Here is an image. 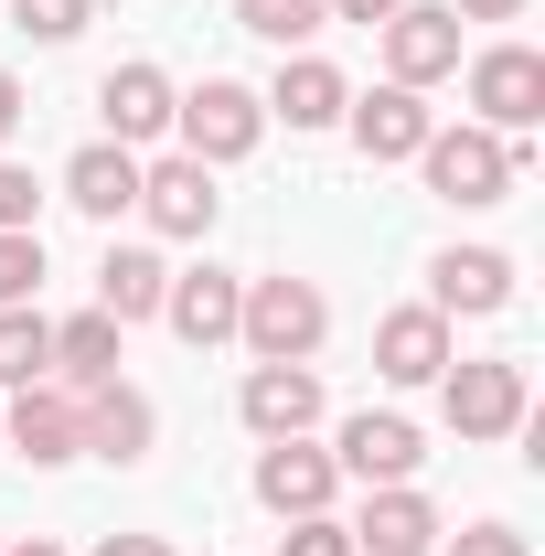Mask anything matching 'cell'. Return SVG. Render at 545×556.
<instances>
[{
	"mask_svg": "<svg viewBox=\"0 0 545 556\" xmlns=\"http://www.w3.org/2000/svg\"><path fill=\"white\" fill-rule=\"evenodd\" d=\"M22 129V75H0V139Z\"/></svg>",
	"mask_w": 545,
	"mask_h": 556,
	"instance_id": "cell-33",
	"label": "cell"
},
{
	"mask_svg": "<svg viewBox=\"0 0 545 556\" xmlns=\"http://www.w3.org/2000/svg\"><path fill=\"white\" fill-rule=\"evenodd\" d=\"M428 193L439 204H503L514 193V139H492V129H428Z\"/></svg>",
	"mask_w": 545,
	"mask_h": 556,
	"instance_id": "cell-3",
	"label": "cell"
},
{
	"mask_svg": "<svg viewBox=\"0 0 545 556\" xmlns=\"http://www.w3.org/2000/svg\"><path fill=\"white\" fill-rule=\"evenodd\" d=\"M97 556H172V546H161V535H107Z\"/></svg>",
	"mask_w": 545,
	"mask_h": 556,
	"instance_id": "cell-32",
	"label": "cell"
},
{
	"mask_svg": "<svg viewBox=\"0 0 545 556\" xmlns=\"http://www.w3.org/2000/svg\"><path fill=\"white\" fill-rule=\"evenodd\" d=\"M449 556H535V546H524L514 525H471V535H460V546H449Z\"/></svg>",
	"mask_w": 545,
	"mask_h": 556,
	"instance_id": "cell-29",
	"label": "cell"
},
{
	"mask_svg": "<svg viewBox=\"0 0 545 556\" xmlns=\"http://www.w3.org/2000/svg\"><path fill=\"white\" fill-rule=\"evenodd\" d=\"M97 108H107V139L139 150V139L172 129V75H161V65H118L107 86H97Z\"/></svg>",
	"mask_w": 545,
	"mask_h": 556,
	"instance_id": "cell-18",
	"label": "cell"
},
{
	"mask_svg": "<svg viewBox=\"0 0 545 556\" xmlns=\"http://www.w3.org/2000/svg\"><path fill=\"white\" fill-rule=\"evenodd\" d=\"M43 375H54V321L33 300H11L0 311V386H43Z\"/></svg>",
	"mask_w": 545,
	"mask_h": 556,
	"instance_id": "cell-23",
	"label": "cell"
},
{
	"mask_svg": "<svg viewBox=\"0 0 545 556\" xmlns=\"http://www.w3.org/2000/svg\"><path fill=\"white\" fill-rule=\"evenodd\" d=\"M214 204H225V193H214L204 161H161V172H139V214H150L161 236H204Z\"/></svg>",
	"mask_w": 545,
	"mask_h": 556,
	"instance_id": "cell-17",
	"label": "cell"
},
{
	"mask_svg": "<svg viewBox=\"0 0 545 556\" xmlns=\"http://www.w3.org/2000/svg\"><path fill=\"white\" fill-rule=\"evenodd\" d=\"M107 375H118V321H107V311L54 321V386H75V396H86V386H107Z\"/></svg>",
	"mask_w": 545,
	"mask_h": 556,
	"instance_id": "cell-22",
	"label": "cell"
},
{
	"mask_svg": "<svg viewBox=\"0 0 545 556\" xmlns=\"http://www.w3.org/2000/svg\"><path fill=\"white\" fill-rule=\"evenodd\" d=\"M236 300H246V278L193 268V278H172V289H161V321H172L193 353H214V343H236Z\"/></svg>",
	"mask_w": 545,
	"mask_h": 556,
	"instance_id": "cell-14",
	"label": "cell"
},
{
	"mask_svg": "<svg viewBox=\"0 0 545 556\" xmlns=\"http://www.w3.org/2000/svg\"><path fill=\"white\" fill-rule=\"evenodd\" d=\"M342 118H353V150L364 161H417L428 150V108H417V86H375V97H342Z\"/></svg>",
	"mask_w": 545,
	"mask_h": 556,
	"instance_id": "cell-12",
	"label": "cell"
},
{
	"mask_svg": "<svg viewBox=\"0 0 545 556\" xmlns=\"http://www.w3.org/2000/svg\"><path fill=\"white\" fill-rule=\"evenodd\" d=\"M342 535H353V556H428L439 546V503H428L417 482H385Z\"/></svg>",
	"mask_w": 545,
	"mask_h": 556,
	"instance_id": "cell-10",
	"label": "cell"
},
{
	"mask_svg": "<svg viewBox=\"0 0 545 556\" xmlns=\"http://www.w3.org/2000/svg\"><path fill=\"white\" fill-rule=\"evenodd\" d=\"M11 22H22L33 43H75V33L97 22V0H11Z\"/></svg>",
	"mask_w": 545,
	"mask_h": 556,
	"instance_id": "cell-25",
	"label": "cell"
},
{
	"mask_svg": "<svg viewBox=\"0 0 545 556\" xmlns=\"http://www.w3.org/2000/svg\"><path fill=\"white\" fill-rule=\"evenodd\" d=\"M172 129H182V161H246L257 129H268V97H246L236 75H204L193 97H172Z\"/></svg>",
	"mask_w": 545,
	"mask_h": 556,
	"instance_id": "cell-2",
	"label": "cell"
},
{
	"mask_svg": "<svg viewBox=\"0 0 545 556\" xmlns=\"http://www.w3.org/2000/svg\"><path fill=\"white\" fill-rule=\"evenodd\" d=\"M33 289H43V236L22 225V236H0V311H11V300H33Z\"/></svg>",
	"mask_w": 545,
	"mask_h": 556,
	"instance_id": "cell-26",
	"label": "cell"
},
{
	"mask_svg": "<svg viewBox=\"0 0 545 556\" xmlns=\"http://www.w3.org/2000/svg\"><path fill=\"white\" fill-rule=\"evenodd\" d=\"M236 22H246L257 43H278V54H289V43H310L332 11H321V0H236Z\"/></svg>",
	"mask_w": 545,
	"mask_h": 556,
	"instance_id": "cell-24",
	"label": "cell"
},
{
	"mask_svg": "<svg viewBox=\"0 0 545 556\" xmlns=\"http://www.w3.org/2000/svg\"><path fill=\"white\" fill-rule=\"evenodd\" d=\"M503 300H514V257H503V247H449V257H439V268H428V311H503Z\"/></svg>",
	"mask_w": 545,
	"mask_h": 556,
	"instance_id": "cell-16",
	"label": "cell"
},
{
	"mask_svg": "<svg viewBox=\"0 0 545 556\" xmlns=\"http://www.w3.org/2000/svg\"><path fill=\"white\" fill-rule=\"evenodd\" d=\"M439 396H449V428L460 439H514L524 428V364H449Z\"/></svg>",
	"mask_w": 545,
	"mask_h": 556,
	"instance_id": "cell-6",
	"label": "cell"
},
{
	"mask_svg": "<svg viewBox=\"0 0 545 556\" xmlns=\"http://www.w3.org/2000/svg\"><path fill=\"white\" fill-rule=\"evenodd\" d=\"M449 11H460V22H514L524 0H449Z\"/></svg>",
	"mask_w": 545,
	"mask_h": 556,
	"instance_id": "cell-31",
	"label": "cell"
},
{
	"mask_svg": "<svg viewBox=\"0 0 545 556\" xmlns=\"http://www.w3.org/2000/svg\"><path fill=\"white\" fill-rule=\"evenodd\" d=\"M65 204L97 214V225H107V214H129V204H139V161L118 150V139H86V150L65 161Z\"/></svg>",
	"mask_w": 545,
	"mask_h": 556,
	"instance_id": "cell-19",
	"label": "cell"
},
{
	"mask_svg": "<svg viewBox=\"0 0 545 556\" xmlns=\"http://www.w3.org/2000/svg\"><path fill=\"white\" fill-rule=\"evenodd\" d=\"M33 204H43V193H33V172H22V161H0V236H22Z\"/></svg>",
	"mask_w": 545,
	"mask_h": 556,
	"instance_id": "cell-28",
	"label": "cell"
},
{
	"mask_svg": "<svg viewBox=\"0 0 545 556\" xmlns=\"http://www.w3.org/2000/svg\"><path fill=\"white\" fill-rule=\"evenodd\" d=\"M11 556H65V546H54V535H22V546H11Z\"/></svg>",
	"mask_w": 545,
	"mask_h": 556,
	"instance_id": "cell-34",
	"label": "cell"
},
{
	"mask_svg": "<svg viewBox=\"0 0 545 556\" xmlns=\"http://www.w3.org/2000/svg\"><path fill=\"white\" fill-rule=\"evenodd\" d=\"M278 556H353V535H342L332 514H300V525H289V546Z\"/></svg>",
	"mask_w": 545,
	"mask_h": 556,
	"instance_id": "cell-27",
	"label": "cell"
},
{
	"mask_svg": "<svg viewBox=\"0 0 545 556\" xmlns=\"http://www.w3.org/2000/svg\"><path fill=\"white\" fill-rule=\"evenodd\" d=\"M342 97H353V86H342L321 54H300V65H278L268 118H289V129H332V118H342Z\"/></svg>",
	"mask_w": 545,
	"mask_h": 556,
	"instance_id": "cell-21",
	"label": "cell"
},
{
	"mask_svg": "<svg viewBox=\"0 0 545 556\" xmlns=\"http://www.w3.org/2000/svg\"><path fill=\"white\" fill-rule=\"evenodd\" d=\"M75 407H86V450H97V460H150L161 417H150V396H139V386H118V375H107V386H86Z\"/></svg>",
	"mask_w": 545,
	"mask_h": 556,
	"instance_id": "cell-15",
	"label": "cell"
},
{
	"mask_svg": "<svg viewBox=\"0 0 545 556\" xmlns=\"http://www.w3.org/2000/svg\"><path fill=\"white\" fill-rule=\"evenodd\" d=\"M375 375L385 386H439L449 375V311H428V300L417 311H385L375 321Z\"/></svg>",
	"mask_w": 545,
	"mask_h": 556,
	"instance_id": "cell-7",
	"label": "cell"
},
{
	"mask_svg": "<svg viewBox=\"0 0 545 556\" xmlns=\"http://www.w3.org/2000/svg\"><path fill=\"white\" fill-rule=\"evenodd\" d=\"M321 11H332V22H364V33H375V22H385L396 0H321Z\"/></svg>",
	"mask_w": 545,
	"mask_h": 556,
	"instance_id": "cell-30",
	"label": "cell"
},
{
	"mask_svg": "<svg viewBox=\"0 0 545 556\" xmlns=\"http://www.w3.org/2000/svg\"><path fill=\"white\" fill-rule=\"evenodd\" d=\"M161 289H172V268L150 257V247H107V268H97V311L129 332V321H150L161 311Z\"/></svg>",
	"mask_w": 545,
	"mask_h": 556,
	"instance_id": "cell-20",
	"label": "cell"
},
{
	"mask_svg": "<svg viewBox=\"0 0 545 556\" xmlns=\"http://www.w3.org/2000/svg\"><path fill=\"white\" fill-rule=\"evenodd\" d=\"M321 332H332V311H321L310 278H246V300H236V343L257 353V364H310Z\"/></svg>",
	"mask_w": 545,
	"mask_h": 556,
	"instance_id": "cell-1",
	"label": "cell"
},
{
	"mask_svg": "<svg viewBox=\"0 0 545 556\" xmlns=\"http://www.w3.org/2000/svg\"><path fill=\"white\" fill-rule=\"evenodd\" d=\"M417 460H428V450H417V428L407 417H342V450H332V471H353V482L364 492H385V482H417Z\"/></svg>",
	"mask_w": 545,
	"mask_h": 556,
	"instance_id": "cell-11",
	"label": "cell"
},
{
	"mask_svg": "<svg viewBox=\"0 0 545 556\" xmlns=\"http://www.w3.org/2000/svg\"><path fill=\"white\" fill-rule=\"evenodd\" d=\"M332 450H310V439H268V450H257V503H268V514H289V525H300V514H332Z\"/></svg>",
	"mask_w": 545,
	"mask_h": 556,
	"instance_id": "cell-9",
	"label": "cell"
},
{
	"mask_svg": "<svg viewBox=\"0 0 545 556\" xmlns=\"http://www.w3.org/2000/svg\"><path fill=\"white\" fill-rule=\"evenodd\" d=\"M236 417H246L257 439H310V417H321V375H310V364H257L246 396H236Z\"/></svg>",
	"mask_w": 545,
	"mask_h": 556,
	"instance_id": "cell-13",
	"label": "cell"
},
{
	"mask_svg": "<svg viewBox=\"0 0 545 556\" xmlns=\"http://www.w3.org/2000/svg\"><path fill=\"white\" fill-rule=\"evenodd\" d=\"M375 33H385V86H439V75H460V11H449V0H396Z\"/></svg>",
	"mask_w": 545,
	"mask_h": 556,
	"instance_id": "cell-4",
	"label": "cell"
},
{
	"mask_svg": "<svg viewBox=\"0 0 545 556\" xmlns=\"http://www.w3.org/2000/svg\"><path fill=\"white\" fill-rule=\"evenodd\" d=\"M471 129H492V139H524L545 118V54L535 43H492V54H481L471 65Z\"/></svg>",
	"mask_w": 545,
	"mask_h": 556,
	"instance_id": "cell-5",
	"label": "cell"
},
{
	"mask_svg": "<svg viewBox=\"0 0 545 556\" xmlns=\"http://www.w3.org/2000/svg\"><path fill=\"white\" fill-rule=\"evenodd\" d=\"M11 450L43 460V471L75 460V450H86V407H75V386H54V375H43V386H11Z\"/></svg>",
	"mask_w": 545,
	"mask_h": 556,
	"instance_id": "cell-8",
	"label": "cell"
}]
</instances>
